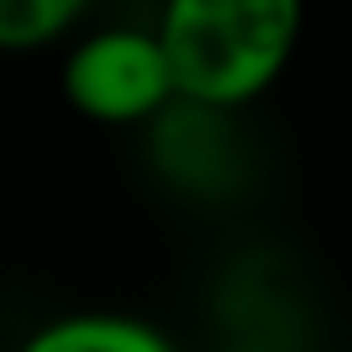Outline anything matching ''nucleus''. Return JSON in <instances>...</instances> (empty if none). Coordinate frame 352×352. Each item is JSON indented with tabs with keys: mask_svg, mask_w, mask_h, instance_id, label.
I'll return each mask as SVG.
<instances>
[{
	"mask_svg": "<svg viewBox=\"0 0 352 352\" xmlns=\"http://www.w3.org/2000/svg\"><path fill=\"white\" fill-rule=\"evenodd\" d=\"M16 352H182L154 319L116 314V308H77L33 324Z\"/></svg>",
	"mask_w": 352,
	"mask_h": 352,
	"instance_id": "obj_3",
	"label": "nucleus"
},
{
	"mask_svg": "<svg viewBox=\"0 0 352 352\" xmlns=\"http://www.w3.org/2000/svg\"><path fill=\"white\" fill-rule=\"evenodd\" d=\"M94 6L99 0H0V55H33L60 38H77Z\"/></svg>",
	"mask_w": 352,
	"mask_h": 352,
	"instance_id": "obj_4",
	"label": "nucleus"
},
{
	"mask_svg": "<svg viewBox=\"0 0 352 352\" xmlns=\"http://www.w3.org/2000/svg\"><path fill=\"white\" fill-rule=\"evenodd\" d=\"M154 28L170 55L176 94L236 116L292 72L308 0H160Z\"/></svg>",
	"mask_w": 352,
	"mask_h": 352,
	"instance_id": "obj_1",
	"label": "nucleus"
},
{
	"mask_svg": "<svg viewBox=\"0 0 352 352\" xmlns=\"http://www.w3.org/2000/svg\"><path fill=\"white\" fill-rule=\"evenodd\" d=\"M60 94L94 126H154L182 99L154 22H104L77 33L60 60Z\"/></svg>",
	"mask_w": 352,
	"mask_h": 352,
	"instance_id": "obj_2",
	"label": "nucleus"
}]
</instances>
